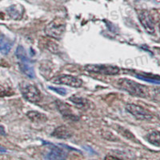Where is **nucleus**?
I'll use <instances>...</instances> for the list:
<instances>
[{
    "label": "nucleus",
    "instance_id": "f257e3e1",
    "mask_svg": "<svg viewBox=\"0 0 160 160\" xmlns=\"http://www.w3.org/2000/svg\"><path fill=\"white\" fill-rule=\"evenodd\" d=\"M118 85L122 90H124L135 96L146 98L148 95V88L133 80L128 78H121L118 81Z\"/></svg>",
    "mask_w": 160,
    "mask_h": 160
},
{
    "label": "nucleus",
    "instance_id": "f03ea898",
    "mask_svg": "<svg viewBox=\"0 0 160 160\" xmlns=\"http://www.w3.org/2000/svg\"><path fill=\"white\" fill-rule=\"evenodd\" d=\"M65 27V20L62 18H56L47 25L44 31L48 36L55 39H60L63 35Z\"/></svg>",
    "mask_w": 160,
    "mask_h": 160
},
{
    "label": "nucleus",
    "instance_id": "7ed1b4c3",
    "mask_svg": "<svg viewBox=\"0 0 160 160\" xmlns=\"http://www.w3.org/2000/svg\"><path fill=\"white\" fill-rule=\"evenodd\" d=\"M84 69L88 72L98 73L107 75H117L119 71V68L116 66L111 65H86Z\"/></svg>",
    "mask_w": 160,
    "mask_h": 160
},
{
    "label": "nucleus",
    "instance_id": "20e7f679",
    "mask_svg": "<svg viewBox=\"0 0 160 160\" xmlns=\"http://www.w3.org/2000/svg\"><path fill=\"white\" fill-rule=\"evenodd\" d=\"M53 83L55 84H64V85L72 87V88H80L82 85V81L77 77L72 75H59L55 77L51 80Z\"/></svg>",
    "mask_w": 160,
    "mask_h": 160
},
{
    "label": "nucleus",
    "instance_id": "39448f33",
    "mask_svg": "<svg viewBox=\"0 0 160 160\" xmlns=\"http://www.w3.org/2000/svg\"><path fill=\"white\" fill-rule=\"evenodd\" d=\"M139 21L146 31L150 35H154L155 32V26L152 16L149 12L146 10L141 11L138 15Z\"/></svg>",
    "mask_w": 160,
    "mask_h": 160
},
{
    "label": "nucleus",
    "instance_id": "423d86ee",
    "mask_svg": "<svg viewBox=\"0 0 160 160\" xmlns=\"http://www.w3.org/2000/svg\"><path fill=\"white\" fill-rule=\"evenodd\" d=\"M126 109L138 119L150 120L153 118L152 115L149 111H148L140 106L135 105V104H128L126 106Z\"/></svg>",
    "mask_w": 160,
    "mask_h": 160
},
{
    "label": "nucleus",
    "instance_id": "0eeeda50",
    "mask_svg": "<svg viewBox=\"0 0 160 160\" xmlns=\"http://www.w3.org/2000/svg\"><path fill=\"white\" fill-rule=\"evenodd\" d=\"M26 99L33 103H38L41 100V94L36 87L34 85L27 86L22 91Z\"/></svg>",
    "mask_w": 160,
    "mask_h": 160
},
{
    "label": "nucleus",
    "instance_id": "6e6552de",
    "mask_svg": "<svg viewBox=\"0 0 160 160\" xmlns=\"http://www.w3.org/2000/svg\"><path fill=\"white\" fill-rule=\"evenodd\" d=\"M68 153L61 148H54L46 155L47 160H66Z\"/></svg>",
    "mask_w": 160,
    "mask_h": 160
},
{
    "label": "nucleus",
    "instance_id": "1a4fd4ad",
    "mask_svg": "<svg viewBox=\"0 0 160 160\" xmlns=\"http://www.w3.org/2000/svg\"><path fill=\"white\" fill-rule=\"evenodd\" d=\"M72 135V132L69 128L65 127V126H61L53 131L51 136L57 138H61V139H67V138H71Z\"/></svg>",
    "mask_w": 160,
    "mask_h": 160
},
{
    "label": "nucleus",
    "instance_id": "9d476101",
    "mask_svg": "<svg viewBox=\"0 0 160 160\" xmlns=\"http://www.w3.org/2000/svg\"><path fill=\"white\" fill-rule=\"evenodd\" d=\"M57 103V108L59 110L60 113L63 115L65 118H68L70 119H78L75 115H73L71 109L70 108L69 106L65 102H60V101H56Z\"/></svg>",
    "mask_w": 160,
    "mask_h": 160
},
{
    "label": "nucleus",
    "instance_id": "9b49d317",
    "mask_svg": "<svg viewBox=\"0 0 160 160\" xmlns=\"http://www.w3.org/2000/svg\"><path fill=\"white\" fill-rule=\"evenodd\" d=\"M13 42H11L8 38L2 36L0 39V52L2 55H8L9 51H11Z\"/></svg>",
    "mask_w": 160,
    "mask_h": 160
},
{
    "label": "nucleus",
    "instance_id": "f8f14e48",
    "mask_svg": "<svg viewBox=\"0 0 160 160\" xmlns=\"http://www.w3.org/2000/svg\"><path fill=\"white\" fill-rule=\"evenodd\" d=\"M27 115L31 121L35 122H42L47 121V116L43 114L37 112V111H29V112H28Z\"/></svg>",
    "mask_w": 160,
    "mask_h": 160
},
{
    "label": "nucleus",
    "instance_id": "ddd939ff",
    "mask_svg": "<svg viewBox=\"0 0 160 160\" xmlns=\"http://www.w3.org/2000/svg\"><path fill=\"white\" fill-rule=\"evenodd\" d=\"M8 11H9V14L13 18L15 19H18L22 17V11H23V9L20 5L17 6H11V8L8 9Z\"/></svg>",
    "mask_w": 160,
    "mask_h": 160
},
{
    "label": "nucleus",
    "instance_id": "4468645a",
    "mask_svg": "<svg viewBox=\"0 0 160 160\" xmlns=\"http://www.w3.org/2000/svg\"><path fill=\"white\" fill-rule=\"evenodd\" d=\"M19 68L23 74H25L27 76H28L31 78H34L35 77V71L31 68V66L28 63H25V62H22L19 64Z\"/></svg>",
    "mask_w": 160,
    "mask_h": 160
},
{
    "label": "nucleus",
    "instance_id": "2eb2a0df",
    "mask_svg": "<svg viewBox=\"0 0 160 160\" xmlns=\"http://www.w3.org/2000/svg\"><path fill=\"white\" fill-rule=\"evenodd\" d=\"M69 99L79 108H85L88 105V100L84 98H82V97H78L76 95H73Z\"/></svg>",
    "mask_w": 160,
    "mask_h": 160
},
{
    "label": "nucleus",
    "instance_id": "dca6fc26",
    "mask_svg": "<svg viewBox=\"0 0 160 160\" xmlns=\"http://www.w3.org/2000/svg\"><path fill=\"white\" fill-rule=\"evenodd\" d=\"M160 134L158 131H155L153 132L150 133L148 136V140L153 145L156 146V147H159L160 145V140H159Z\"/></svg>",
    "mask_w": 160,
    "mask_h": 160
},
{
    "label": "nucleus",
    "instance_id": "f3484780",
    "mask_svg": "<svg viewBox=\"0 0 160 160\" xmlns=\"http://www.w3.org/2000/svg\"><path fill=\"white\" fill-rule=\"evenodd\" d=\"M16 56L18 57V59H20L22 61V62H25V63H28L29 62V58H28V55L26 54V51L22 46H19L18 47L16 50Z\"/></svg>",
    "mask_w": 160,
    "mask_h": 160
},
{
    "label": "nucleus",
    "instance_id": "a211bd4d",
    "mask_svg": "<svg viewBox=\"0 0 160 160\" xmlns=\"http://www.w3.org/2000/svg\"><path fill=\"white\" fill-rule=\"evenodd\" d=\"M137 78H138L139 79L144 80V81H147L148 82H152V83H156V84H159V80H155L152 78H147L145 76H142V75H136Z\"/></svg>",
    "mask_w": 160,
    "mask_h": 160
},
{
    "label": "nucleus",
    "instance_id": "6ab92c4d",
    "mask_svg": "<svg viewBox=\"0 0 160 160\" xmlns=\"http://www.w3.org/2000/svg\"><path fill=\"white\" fill-rule=\"evenodd\" d=\"M49 89L52 90V91H55L56 93L59 94L61 95H67V90L64 88H55V87H49Z\"/></svg>",
    "mask_w": 160,
    "mask_h": 160
},
{
    "label": "nucleus",
    "instance_id": "aec40b11",
    "mask_svg": "<svg viewBox=\"0 0 160 160\" xmlns=\"http://www.w3.org/2000/svg\"><path fill=\"white\" fill-rule=\"evenodd\" d=\"M8 89L4 87L1 82H0V97H4L8 95Z\"/></svg>",
    "mask_w": 160,
    "mask_h": 160
},
{
    "label": "nucleus",
    "instance_id": "412c9836",
    "mask_svg": "<svg viewBox=\"0 0 160 160\" xmlns=\"http://www.w3.org/2000/svg\"><path fill=\"white\" fill-rule=\"evenodd\" d=\"M105 160H122L120 159V158H117V157L112 156V155H107L105 157Z\"/></svg>",
    "mask_w": 160,
    "mask_h": 160
},
{
    "label": "nucleus",
    "instance_id": "4be33fe9",
    "mask_svg": "<svg viewBox=\"0 0 160 160\" xmlns=\"http://www.w3.org/2000/svg\"><path fill=\"white\" fill-rule=\"evenodd\" d=\"M0 134H1V135H6L5 131H4V128H2V126H0Z\"/></svg>",
    "mask_w": 160,
    "mask_h": 160
},
{
    "label": "nucleus",
    "instance_id": "5701e85b",
    "mask_svg": "<svg viewBox=\"0 0 160 160\" xmlns=\"http://www.w3.org/2000/svg\"><path fill=\"white\" fill-rule=\"evenodd\" d=\"M0 151H1V152H6V149L0 146Z\"/></svg>",
    "mask_w": 160,
    "mask_h": 160
}]
</instances>
